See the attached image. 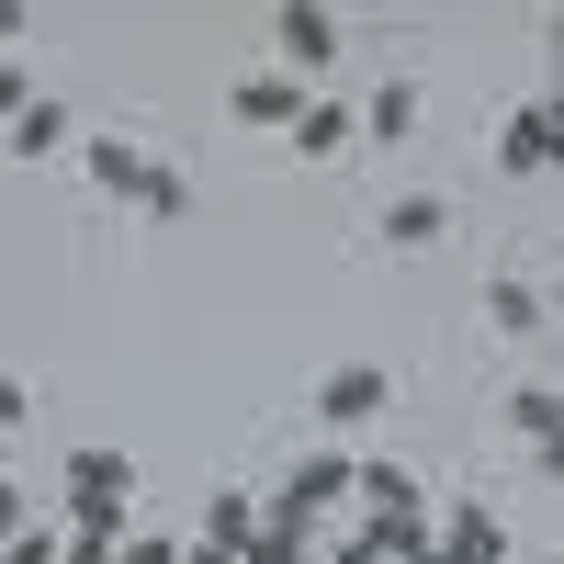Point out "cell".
Returning a JSON list of instances; mask_svg holds the SVG:
<instances>
[{
  "label": "cell",
  "mask_w": 564,
  "mask_h": 564,
  "mask_svg": "<svg viewBox=\"0 0 564 564\" xmlns=\"http://www.w3.org/2000/svg\"><path fill=\"white\" fill-rule=\"evenodd\" d=\"M124 497H135V463L124 452H68V520L90 531V542H124Z\"/></svg>",
  "instance_id": "1"
},
{
  "label": "cell",
  "mask_w": 564,
  "mask_h": 564,
  "mask_svg": "<svg viewBox=\"0 0 564 564\" xmlns=\"http://www.w3.org/2000/svg\"><path fill=\"white\" fill-rule=\"evenodd\" d=\"M384 406H395L384 361H339V372L316 384V417H327V430H361V417H384Z\"/></svg>",
  "instance_id": "2"
},
{
  "label": "cell",
  "mask_w": 564,
  "mask_h": 564,
  "mask_svg": "<svg viewBox=\"0 0 564 564\" xmlns=\"http://www.w3.org/2000/svg\"><path fill=\"white\" fill-rule=\"evenodd\" d=\"M90 193H124V204H148V181H159V159L148 148H124V135H90Z\"/></svg>",
  "instance_id": "3"
},
{
  "label": "cell",
  "mask_w": 564,
  "mask_h": 564,
  "mask_svg": "<svg viewBox=\"0 0 564 564\" xmlns=\"http://www.w3.org/2000/svg\"><path fill=\"white\" fill-rule=\"evenodd\" d=\"M282 57H294V68H327V57H339V12H316V0H282Z\"/></svg>",
  "instance_id": "4"
},
{
  "label": "cell",
  "mask_w": 564,
  "mask_h": 564,
  "mask_svg": "<svg viewBox=\"0 0 564 564\" xmlns=\"http://www.w3.org/2000/svg\"><path fill=\"white\" fill-rule=\"evenodd\" d=\"M350 486H361L350 463H339V452H316V463H294V475H282V497H271V508H305V520H316V508H339Z\"/></svg>",
  "instance_id": "5"
},
{
  "label": "cell",
  "mask_w": 564,
  "mask_h": 564,
  "mask_svg": "<svg viewBox=\"0 0 564 564\" xmlns=\"http://www.w3.org/2000/svg\"><path fill=\"white\" fill-rule=\"evenodd\" d=\"M226 102H238V124H305V90L282 79V68H249L238 90H226Z\"/></svg>",
  "instance_id": "6"
},
{
  "label": "cell",
  "mask_w": 564,
  "mask_h": 564,
  "mask_svg": "<svg viewBox=\"0 0 564 564\" xmlns=\"http://www.w3.org/2000/svg\"><path fill=\"white\" fill-rule=\"evenodd\" d=\"M497 170H508V181H531V170H553V113H542V102H531L520 124L497 135Z\"/></svg>",
  "instance_id": "7"
},
{
  "label": "cell",
  "mask_w": 564,
  "mask_h": 564,
  "mask_svg": "<svg viewBox=\"0 0 564 564\" xmlns=\"http://www.w3.org/2000/svg\"><path fill=\"white\" fill-rule=\"evenodd\" d=\"M361 135H372V148H406V135H417V79H384V90H372Z\"/></svg>",
  "instance_id": "8"
},
{
  "label": "cell",
  "mask_w": 564,
  "mask_h": 564,
  "mask_svg": "<svg viewBox=\"0 0 564 564\" xmlns=\"http://www.w3.org/2000/svg\"><path fill=\"white\" fill-rule=\"evenodd\" d=\"M441 226H452V204H441V193H395V204H384V238H395V249H430Z\"/></svg>",
  "instance_id": "9"
},
{
  "label": "cell",
  "mask_w": 564,
  "mask_h": 564,
  "mask_svg": "<svg viewBox=\"0 0 564 564\" xmlns=\"http://www.w3.org/2000/svg\"><path fill=\"white\" fill-rule=\"evenodd\" d=\"M204 542H226V553H238V564H249V542H260V508H249L238 486H226V497L204 508Z\"/></svg>",
  "instance_id": "10"
},
{
  "label": "cell",
  "mask_w": 564,
  "mask_h": 564,
  "mask_svg": "<svg viewBox=\"0 0 564 564\" xmlns=\"http://www.w3.org/2000/svg\"><path fill=\"white\" fill-rule=\"evenodd\" d=\"M350 135H361V113H339V102H305V124H294V148H305V159H339Z\"/></svg>",
  "instance_id": "11"
},
{
  "label": "cell",
  "mask_w": 564,
  "mask_h": 564,
  "mask_svg": "<svg viewBox=\"0 0 564 564\" xmlns=\"http://www.w3.org/2000/svg\"><path fill=\"white\" fill-rule=\"evenodd\" d=\"M486 316L508 327V339H520V327H542V294H531L520 271H497V282H486Z\"/></svg>",
  "instance_id": "12"
},
{
  "label": "cell",
  "mask_w": 564,
  "mask_h": 564,
  "mask_svg": "<svg viewBox=\"0 0 564 564\" xmlns=\"http://www.w3.org/2000/svg\"><path fill=\"white\" fill-rule=\"evenodd\" d=\"M441 542H452L463 564H497V508H463V520H452Z\"/></svg>",
  "instance_id": "13"
},
{
  "label": "cell",
  "mask_w": 564,
  "mask_h": 564,
  "mask_svg": "<svg viewBox=\"0 0 564 564\" xmlns=\"http://www.w3.org/2000/svg\"><path fill=\"white\" fill-rule=\"evenodd\" d=\"M361 486H372V520H395V508H417V475H406V463H372Z\"/></svg>",
  "instance_id": "14"
},
{
  "label": "cell",
  "mask_w": 564,
  "mask_h": 564,
  "mask_svg": "<svg viewBox=\"0 0 564 564\" xmlns=\"http://www.w3.org/2000/svg\"><path fill=\"white\" fill-rule=\"evenodd\" d=\"M12 148H23V159H45V148H68V113H57V102H34V113L12 124Z\"/></svg>",
  "instance_id": "15"
},
{
  "label": "cell",
  "mask_w": 564,
  "mask_h": 564,
  "mask_svg": "<svg viewBox=\"0 0 564 564\" xmlns=\"http://www.w3.org/2000/svg\"><path fill=\"white\" fill-rule=\"evenodd\" d=\"M508 417L542 441V430H564V395H553V384H520V395H508Z\"/></svg>",
  "instance_id": "16"
},
{
  "label": "cell",
  "mask_w": 564,
  "mask_h": 564,
  "mask_svg": "<svg viewBox=\"0 0 564 564\" xmlns=\"http://www.w3.org/2000/svg\"><path fill=\"white\" fill-rule=\"evenodd\" d=\"M0 564H68V553H57V542H45V531H23V542H12V553H0Z\"/></svg>",
  "instance_id": "17"
},
{
  "label": "cell",
  "mask_w": 564,
  "mask_h": 564,
  "mask_svg": "<svg viewBox=\"0 0 564 564\" xmlns=\"http://www.w3.org/2000/svg\"><path fill=\"white\" fill-rule=\"evenodd\" d=\"M0 113H12V124L34 113V90H23V68H0Z\"/></svg>",
  "instance_id": "18"
},
{
  "label": "cell",
  "mask_w": 564,
  "mask_h": 564,
  "mask_svg": "<svg viewBox=\"0 0 564 564\" xmlns=\"http://www.w3.org/2000/svg\"><path fill=\"white\" fill-rule=\"evenodd\" d=\"M113 564H181V542H124Z\"/></svg>",
  "instance_id": "19"
},
{
  "label": "cell",
  "mask_w": 564,
  "mask_h": 564,
  "mask_svg": "<svg viewBox=\"0 0 564 564\" xmlns=\"http://www.w3.org/2000/svg\"><path fill=\"white\" fill-rule=\"evenodd\" d=\"M12 542H23V497L0 486V553H12Z\"/></svg>",
  "instance_id": "20"
},
{
  "label": "cell",
  "mask_w": 564,
  "mask_h": 564,
  "mask_svg": "<svg viewBox=\"0 0 564 564\" xmlns=\"http://www.w3.org/2000/svg\"><path fill=\"white\" fill-rule=\"evenodd\" d=\"M23 406H34V395H23V384H12V372H0V430H12V417H23Z\"/></svg>",
  "instance_id": "21"
},
{
  "label": "cell",
  "mask_w": 564,
  "mask_h": 564,
  "mask_svg": "<svg viewBox=\"0 0 564 564\" xmlns=\"http://www.w3.org/2000/svg\"><path fill=\"white\" fill-rule=\"evenodd\" d=\"M531 452H542V475H564V430H542V441H531Z\"/></svg>",
  "instance_id": "22"
},
{
  "label": "cell",
  "mask_w": 564,
  "mask_h": 564,
  "mask_svg": "<svg viewBox=\"0 0 564 564\" xmlns=\"http://www.w3.org/2000/svg\"><path fill=\"white\" fill-rule=\"evenodd\" d=\"M181 564H238V553H226V542H193V553H181Z\"/></svg>",
  "instance_id": "23"
},
{
  "label": "cell",
  "mask_w": 564,
  "mask_h": 564,
  "mask_svg": "<svg viewBox=\"0 0 564 564\" xmlns=\"http://www.w3.org/2000/svg\"><path fill=\"white\" fill-rule=\"evenodd\" d=\"M417 564H463V553H452V542H430V553H417Z\"/></svg>",
  "instance_id": "24"
},
{
  "label": "cell",
  "mask_w": 564,
  "mask_h": 564,
  "mask_svg": "<svg viewBox=\"0 0 564 564\" xmlns=\"http://www.w3.org/2000/svg\"><path fill=\"white\" fill-rule=\"evenodd\" d=\"M553 316H564V282H553Z\"/></svg>",
  "instance_id": "25"
},
{
  "label": "cell",
  "mask_w": 564,
  "mask_h": 564,
  "mask_svg": "<svg viewBox=\"0 0 564 564\" xmlns=\"http://www.w3.org/2000/svg\"><path fill=\"white\" fill-rule=\"evenodd\" d=\"M553 45H564V12H553Z\"/></svg>",
  "instance_id": "26"
}]
</instances>
